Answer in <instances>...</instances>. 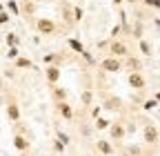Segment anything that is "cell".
<instances>
[{"mask_svg": "<svg viewBox=\"0 0 160 156\" xmlns=\"http://www.w3.org/2000/svg\"><path fill=\"white\" fill-rule=\"evenodd\" d=\"M127 67L133 69V71H138V69H140V63L136 60V58H129V60H127Z\"/></svg>", "mask_w": 160, "mask_h": 156, "instance_id": "21", "label": "cell"}, {"mask_svg": "<svg viewBox=\"0 0 160 156\" xmlns=\"http://www.w3.org/2000/svg\"><path fill=\"white\" fill-rule=\"evenodd\" d=\"M56 109H58V114L62 116L65 121H71V118H73V107H71L67 101H65V103H56Z\"/></svg>", "mask_w": 160, "mask_h": 156, "instance_id": "10", "label": "cell"}, {"mask_svg": "<svg viewBox=\"0 0 160 156\" xmlns=\"http://www.w3.org/2000/svg\"><path fill=\"white\" fill-rule=\"evenodd\" d=\"M127 83H129L131 89H145V78H142L140 71H131L129 78H127Z\"/></svg>", "mask_w": 160, "mask_h": 156, "instance_id": "9", "label": "cell"}, {"mask_svg": "<svg viewBox=\"0 0 160 156\" xmlns=\"http://www.w3.org/2000/svg\"><path fill=\"white\" fill-rule=\"evenodd\" d=\"M96 149L102 154V156H111V154H113V145H111V141H98V143H96Z\"/></svg>", "mask_w": 160, "mask_h": 156, "instance_id": "12", "label": "cell"}, {"mask_svg": "<svg viewBox=\"0 0 160 156\" xmlns=\"http://www.w3.org/2000/svg\"><path fill=\"white\" fill-rule=\"evenodd\" d=\"M100 69L107 71V74H118L122 69V60H120V58H113V56H107V58L100 60Z\"/></svg>", "mask_w": 160, "mask_h": 156, "instance_id": "1", "label": "cell"}, {"mask_svg": "<svg viewBox=\"0 0 160 156\" xmlns=\"http://www.w3.org/2000/svg\"><path fill=\"white\" fill-rule=\"evenodd\" d=\"M138 45H140V51H142L145 56H149V54H151V47H149V43H147V40H140Z\"/></svg>", "mask_w": 160, "mask_h": 156, "instance_id": "19", "label": "cell"}, {"mask_svg": "<svg viewBox=\"0 0 160 156\" xmlns=\"http://www.w3.org/2000/svg\"><path fill=\"white\" fill-rule=\"evenodd\" d=\"M9 18H11V16H9L7 9H5V11H0V25H7V23H9Z\"/></svg>", "mask_w": 160, "mask_h": 156, "instance_id": "23", "label": "cell"}, {"mask_svg": "<svg viewBox=\"0 0 160 156\" xmlns=\"http://www.w3.org/2000/svg\"><path fill=\"white\" fill-rule=\"evenodd\" d=\"M156 107H158V101H156V98H153V101H147V103H145V109H156Z\"/></svg>", "mask_w": 160, "mask_h": 156, "instance_id": "24", "label": "cell"}, {"mask_svg": "<svg viewBox=\"0 0 160 156\" xmlns=\"http://www.w3.org/2000/svg\"><path fill=\"white\" fill-rule=\"evenodd\" d=\"M60 76H62V71H60V67H56V65H49V67L45 69V78H47V83H49L51 87L58 85Z\"/></svg>", "mask_w": 160, "mask_h": 156, "instance_id": "5", "label": "cell"}, {"mask_svg": "<svg viewBox=\"0 0 160 156\" xmlns=\"http://www.w3.org/2000/svg\"><path fill=\"white\" fill-rule=\"evenodd\" d=\"M111 127V123L107 121V118H98L96 121V129H100V132H102V129H109Z\"/></svg>", "mask_w": 160, "mask_h": 156, "instance_id": "16", "label": "cell"}, {"mask_svg": "<svg viewBox=\"0 0 160 156\" xmlns=\"http://www.w3.org/2000/svg\"><path fill=\"white\" fill-rule=\"evenodd\" d=\"M7 58H9V60H16V58H20V51H18V47H11V49L7 51Z\"/></svg>", "mask_w": 160, "mask_h": 156, "instance_id": "20", "label": "cell"}, {"mask_svg": "<svg viewBox=\"0 0 160 156\" xmlns=\"http://www.w3.org/2000/svg\"><path fill=\"white\" fill-rule=\"evenodd\" d=\"M156 101H158V103H160V91H158V94H156Z\"/></svg>", "mask_w": 160, "mask_h": 156, "instance_id": "31", "label": "cell"}, {"mask_svg": "<svg viewBox=\"0 0 160 156\" xmlns=\"http://www.w3.org/2000/svg\"><path fill=\"white\" fill-rule=\"evenodd\" d=\"M5 43H7V47L11 49V47H18L20 38H18V34H7V36H5Z\"/></svg>", "mask_w": 160, "mask_h": 156, "instance_id": "15", "label": "cell"}, {"mask_svg": "<svg viewBox=\"0 0 160 156\" xmlns=\"http://www.w3.org/2000/svg\"><path fill=\"white\" fill-rule=\"evenodd\" d=\"M109 51H111L113 58H125V56H129L127 45H125V43H120V40H113V43L109 45Z\"/></svg>", "mask_w": 160, "mask_h": 156, "instance_id": "7", "label": "cell"}, {"mask_svg": "<svg viewBox=\"0 0 160 156\" xmlns=\"http://www.w3.org/2000/svg\"><path fill=\"white\" fill-rule=\"evenodd\" d=\"M13 147H16L18 152H22V154H25V152H29L31 143H29V138H27L25 134H20V132H18V134H13Z\"/></svg>", "mask_w": 160, "mask_h": 156, "instance_id": "6", "label": "cell"}, {"mask_svg": "<svg viewBox=\"0 0 160 156\" xmlns=\"http://www.w3.org/2000/svg\"><path fill=\"white\" fill-rule=\"evenodd\" d=\"M5 109H7V118L11 123H20V107H18L16 98H7L5 101Z\"/></svg>", "mask_w": 160, "mask_h": 156, "instance_id": "3", "label": "cell"}, {"mask_svg": "<svg viewBox=\"0 0 160 156\" xmlns=\"http://www.w3.org/2000/svg\"><path fill=\"white\" fill-rule=\"evenodd\" d=\"M0 91H2V78H0Z\"/></svg>", "mask_w": 160, "mask_h": 156, "instance_id": "33", "label": "cell"}, {"mask_svg": "<svg viewBox=\"0 0 160 156\" xmlns=\"http://www.w3.org/2000/svg\"><path fill=\"white\" fill-rule=\"evenodd\" d=\"M105 107H107V109H120V101H118V98H111V101L105 103Z\"/></svg>", "mask_w": 160, "mask_h": 156, "instance_id": "18", "label": "cell"}, {"mask_svg": "<svg viewBox=\"0 0 160 156\" xmlns=\"http://www.w3.org/2000/svg\"><path fill=\"white\" fill-rule=\"evenodd\" d=\"M80 18H82V9L76 7V9H73V20H80Z\"/></svg>", "mask_w": 160, "mask_h": 156, "instance_id": "26", "label": "cell"}, {"mask_svg": "<svg viewBox=\"0 0 160 156\" xmlns=\"http://www.w3.org/2000/svg\"><path fill=\"white\" fill-rule=\"evenodd\" d=\"M58 141L62 143V145H67V143H69V136H65L62 132H58Z\"/></svg>", "mask_w": 160, "mask_h": 156, "instance_id": "25", "label": "cell"}, {"mask_svg": "<svg viewBox=\"0 0 160 156\" xmlns=\"http://www.w3.org/2000/svg\"><path fill=\"white\" fill-rule=\"evenodd\" d=\"M0 105H5V98H2V96H0Z\"/></svg>", "mask_w": 160, "mask_h": 156, "instance_id": "32", "label": "cell"}, {"mask_svg": "<svg viewBox=\"0 0 160 156\" xmlns=\"http://www.w3.org/2000/svg\"><path fill=\"white\" fill-rule=\"evenodd\" d=\"M36 31L40 36H51L56 31V23L51 20V18H38L36 20Z\"/></svg>", "mask_w": 160, "mask_h": 156, "instance_id": "2", "label": "cell"}, {"mask_svg": "<svg viewBox=\"0 0 160 156\" xmlns=\"http://www.w3.org/2000/svg\"><path fill=\"white\" fill-rule=\"evenodd\" d=\"M51 96H53V101H56V103H65V101H67V96H69V89L60 87V85H53V87H51Z\"/></svg>", "mask_w": 160, "mask_h": 156, "instance_id": "11", "label": "cell"}, {"mask_svg": "<svg viewBox=\"0 0 160 156\" xmlns=\"http://www.w3.org/2000/svg\"><path fill=\"white\" fill-rule=\"evenodd\" d=\"M7 11H11L13 16H18V13H20V9H18V3H16V0H9V3H7Z\"/></svg>", "mask_w": 160, "mask_h": 156, "instance_id": "17", "label": "cell"}, {"mask_svg": "<svg viewBox=\"0 0 160 156\" xmlns=\"http://www.w3.org/2000/svg\"><path fill=\"white\" fill-rule=\"evenodd\" d=\"M0 11H5V7H2V5H0Z\"/></svg>", "mask_w": 160, "mask_h": 156, "instance_id": "35", "label": "cell"}, {"mask_svg": "<svg viewBox=\"0 0 160 156\" xmlns=\"http://www.w3.org/2000/svg\"><path fill=\"white\" fill-rule=\"evenodd\" d=\"M13 67H16V69H33V63L29 60V58L20 56V58H16V60H13Z\"/></svg>", "mask_w": 160, "mask_h": 156, "instance_id": "13", "label": "cell"}, {"mask_svg": "<svg viewBox=\"0 0 160 156\" xmlns=\"http://www.w3.org/2000/svg\"><path fill=\"white\" fill-rule=\"evenodd\" d=\"M109 132H111V141H122L127 129H125V123L122 121H116V123H111Z\"/></svg>", "mask_w": 160, "mask_h": 156, "instance_id": "8", "label": "cell"}, {"mask_svg": "<svg viewBox=\"0 0 160 156\" xmlns=\"http://www.w3.org/2000/svg\"><path fill=\"white\" fill-rule=\"evenodd\" d=\"M31 11H33V5H31V3H29V5H25V13H31Z\"/></svg>", "mask_w": 160, "mask_h": 156, "instance_id": "30", "label": "cell"}, {"mask_svg": "<svg viewBox=\"0 0 160 156\" xmlns=\"http://www.w3.org/2000/svg\"><path fill=\"white\" fill-rule=\"evenodd\" d=\"M53 60H58V56H53V54H49V56H45V63H47V65H51Z\"/></svg>", "mask_w": 160, "mask_h": 156, "instance_id": "28", "label": "cell"}, {"mask_svg": "<svg viewBox=\"0 0 160 156\" xmlns=\"http://www.w3.org/2000/svg\"><path fill=\"white\" fill-rule=\"evenodd\" d=\"M142 138H145V143H147V145H156V143H158L160 132L156 129V125H153V123H147V125H145V129H142Z\"/></svg>", "mask_w": 160, "mask_h": 156, "instance_id": "4", "label": "cell"}, {"mask_svg": "<svg viewBox=\"0 0 160 156\" xmlns=\"http://www.w3.org/2000/svg\"><path fill=\"white\" fill-rule=\"evenodd\" d=\"M53 149H56V152H65V145L60 143V141H53Z\"/></svg>", "mask_w": 160, "mask_h": 156, "instance_id": "27", "label": "cell"}, {"mask_svg": "<svg viewBox=\"0 0 160 156\" xmlns=\"http://www.w3.org/2000/svg\"><path fill=\"white\" fill-rule=\"evenodd\" d=\"M67 45H69V47H71L76 54H80V56H85V54H87V51H85V47H82V43H78L76 38H69V40H67Z\"/></svg>", "mask_w": 160, "mask_h": 156, "instance_id": "14", "label": "cell"}, {"mask_svg": "<svg viewBox=\"0 0 160 156\" xmlns=\"http://www.w3.org/2000/svg\"><path fill=\"white\" fill-rule=\"evenodd\" d=\"M82 105H85V107H89V105H91V91H89V89L82 94Z\"/></svg>", "mask_w": 160, "mask_h": 156, "instance_id": "22", "label": "cell"}, {"mask_svg": "<svg viewBox=\"0 0 160 156\" xmlns=\"http://www.w3.org/2000/svg\"><path fill=\"white\" fill-rule=\"evenodd\" d=\"M113 3H116V5H120V0H113Z\"/></svg>", "mask_w": 160, "mask_h": 156, "instance_id": "34", "label": "cell"}, {"mask_svg": "<svg viewBox=\"0 0 160 156\" xmlns=\"http://www.w3.org/2000/svg\"><path fill=\"white\" fill-rule=\"evenodd\" d=\"M129 152H131L133 156H140V147H129Z\"/></svg>", "mask_w": 160, "mask_h": 156, "instance_id": "29", "label": "cell"}]
</instances>
